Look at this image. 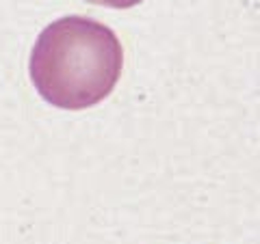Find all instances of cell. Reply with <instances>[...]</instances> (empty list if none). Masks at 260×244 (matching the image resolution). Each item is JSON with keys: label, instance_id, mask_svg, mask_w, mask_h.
<instances>
[{"label": "cell", "instance_id": "obj_1", "mask_svg": "<svg viewBox=\"0 0 260 244\" xmlns=\"http://www.w3.org/2000/svg\"><path fill=\"white\" fill-rule=\"evenodd\" d=\"M124 50L107 24L68 15L46 26L30 52V80L46 102L65 110L95 106L115 89Z\"/></svg>", "mask_w": 260, "mask_h": 244}, {"label": "cell", "instance_id": "obj_2", "mask_svg": "<svg viewBox=\"0 0 260 244\" xmlns=\"http://www.w3.org/2000/svg\"><path fill=\"white\" fill-rule=\"evenodd\" d=\"M85 3L102 5V7H113V9H130V7L143 3V0H85Z\"/></svg>", "mask_w": 260, "mask_h": 244}]
</instances>
